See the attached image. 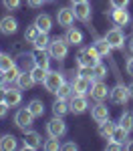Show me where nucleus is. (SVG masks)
<instances>
[{"label":"nucleus","mask_w":133,"mask_h":151,"mask_svg":"<svg viewBox=\"0 0 133 151\" xmlns=\"http://www.w3.org/2000/svg\"><path fill=\"white\" fill-rule=\"evenodd\" d=\"M8 109H10V105L6 103V101H0V119H4V117H6Z\"/></svg>","instance_id":"40"},{"label":"nucleus","mask_w":133,"mask_h":151,"mask_svg":"<svg viewBox=\"0 0 133 151\" xmlns=\"http://www.w3.org/2000/svg\"><path fill=\"white\" fill-rule=\"evenodd\" d=\"M12 67H14L12 57H10V55H6V52H0V70L6 73V70H10Z\"/></svg>","instance_id":"29"},{"label":"nucleus","mask_w":133,"mask_h":151,"mask_svg":"<svg viewBox=\"0 0 133 151\" xmlns=\"http://www.w3.org/2000/svg\"><path fill=\"white\" fill-rule=\"evenodd\" d=\"M77 63H79V67L93 69L97 63H101V55L97 52L95 47H85V48H81V52L77 57Z\"/></svg>","instance_id":"1"},{"label":"nucleus","mask_w":133,"mask_h":151,"mask_svg":"<svg viewBox=\"0 0 133 151\" xmlns=\"http://www.w3.org/2000/svg\"><path fill=\"white\" fill-rule=\"evenodd\" d=\"M75 8V16H77V20H81V22H91V4L89 2H79V4H73Z\"/></svg>","instance_id":"11"},{"label":"nucleus","mask_w":133,"mask_h":151,"mask_svg":"<svg viewBox=\"0 0 133 151\" xmlns=\"http://www.w3.org/2000/svg\"><path fill=\"white\" fill-rule=\"evenodd\" d=\"M105 38H107V42L113 48H119V50L123 48V45H125V35H123V30H121L119 26L111 28L107 35H105Z\"/></svg>","instance_id":"9"},{"label":"nucleus","mask_w":133,"mask_h":151,"mask_svg":"<svg viewBox=\"0 0 133 151\" xmlns=\"http://www.w3.org/2000/svg\"><path fill=\"white\" fill-rule=\"evenodd\" d=\"M65 40H67L69 45H73V47H79V45L83 42V32L77 30V28H73V26H69V28H67V35H65Z\"/></svg>","instance_id":"19"},{"label":"nucleus","mask_w":133,"mask_h":151,"mask_svg":"<svg viewBox=\"0 0 133 151\" xmlns=\"http://www.w3.org/2000/svg\"><path fill=\"white\" fill-rule=\"evenodd\" d=\"M93 79L91 77H83V75H79L75 81H73V95H87L91 93V87H93Z\"/></svg>","instance_id":"6"},{"label":"nucleus","mask_w":133,"mask_h":151,"mask_svg":"<svg viewBox=\"0 0 133 151\" xmlns=\"http://www.w3.org/2000/svg\"><path fill=\"white\" fill-rule=\"evenodd\" d=\"M42 147H45L47 151H57V149H63V145L59 143V139H57V137H50L48 141H45V143H42Z\"/></svg>","instance_id":"35"},{"label":"nucleus","mask_w":133,"mask_h":151,"mask_svg":"<svg viewBox=\"0 0 133 151\" xmlns=\"http://www.w3.org/2000/svg\"><path fill=\"white\" fill-rule=\"evenodd\" d=\"M71 93H73V87H71V85H67V83H65V85H63V87H60V89H59V91H57L55 95H57L59 99H67V97H69Z\"/></svg>","instance_id":"36"},{"label":"nucleus","mask_w":133,"mask_h":151,"mask_svg":"<svg viewBox=\"0 0 133 151\" xmlns=\"http://www.w3.org/2000/svg\"><path fill=\"white\" fill-rule=\"evenodd\" d=\"M115 123H111V121H103V123H99V135L103 137V139H111L113 137V131H115Z\"/></svg>","instance_id":"23"},{"label":"nucleus","mask_w":133,"mask_h":151,"mask_svg":"<svg viewBox=\"0 0 133 151\" xmlns=\"http://www.w3.org/2000/svg\"><path fill=\"white\" fill-rule=\"evenodd\" d=\"M38 32H40V30H38V26H36V24L28 26V28L24 30V40H26V42H32L36 36H38Z\"/></svg>","instance_id":"32"},{"label":"nucleus","mask_w":133,"mask_h":151,"mask_svg":"<svg viewBox=\"0 0 133 151\" xmlns=\"http://www.w3.org/2000/svg\"><path fill=\"white\" fill-rule=\"evenodd\" d=\"M47 2H52V0H47Z\"/></svg>","instance_id":"49"},{"label":"nucleus","mask_w":133,"mask_h":151,"mask_svg":"<svg viewBox=\"0 0 133 151\" xmlns=\"http://www.w3.org/2000/svg\"><path fill=\"white\" fill-rule=\"evenodd\" d=\"M129 97H131V91H129V87H125L123 83L115 85V87L109 91V99H111V103H115V105H127Z\"/></svg>","instance_id":"3"},{"label":"nucleus","mask_w":133,"mask_h":151,"mask_svg":"<svg viewBox=\"0 0 133 151\" xmlns=\"http://www.w3.org/2000/svg\"><path fill=\"white\" fill-rule=\"evenodd\" d=\"M127 135H129V131H127V129H123L121 125H117V127H115V131H113V137H111V139H115V141H119V143H123V145H125Z\"/></svg>","instance_id":"31"},{"label":"nucleus","mask_w":133,"mask_h":151,"mask_svg":"<svg viewBox=\"0 0 133 151\" xmlns=\"http://www.w3.org/2000/svg\"><path fill=\"white\" fill-rule=\"evenodd\" d=\"M35 119H36V117L32 115V113L28 111V107H26V109H18V111H16V115H14V123H16V127H20L22 131H26V129L35 123Z\"/></svg>","instance_id":"7"},{"label":"nucleus","mask_w":133,"mask_h":151,"mask_svg":"<svg viewBox=\"0 0 133 151\" xmlns=\"http://www.w3.org/2000/svg\"><path fill=\"white\" fill-rule=\"evenodd\" d=\"M22 89L18 87V89H14V87H10V89H6V103L10 105V107H16V105H20V101H22V93H20Z\"/></svg>","instance_id":"18"},{"label":"nucleus","mask_w":133,"mask_h":151,"mask_svg":"<svg viewBox=\"0 0 133 151\" xmlns=\"http://www.w3.org/2000/svg\"><path fill=\"white\" fill-rule=\"evenodd\" d=\"M26 107H28V111H30L35 117H42V115H45V105H42L40 99H32Z\"/></svg>","instance_id":"26"},{"label":"nucleus","mask_w":133,"mask_h":151,"mask_svg":"<svg viewBox=\"0 0 133 151\" xmlns=\"http://www.w3.org/2000/svg\"><path fill=\"white\" fill-rule=\"evenodd\" d=\"M93 47L97 48V52H99V55H101V58H105V57H109V55H111V45H109L107 42V38H105V36H103V38H97L95 40V45H93Z\"/></svg>","instance_id":"22"},{"label":"nucleus","mask_w":133,"mask_h":151,"mask_svg":"<svg viewBox=\"0 0 133 151\" xmlns=\"http://www.w3.org/2000/svg\"><path fill=\"white\" fill-rule=\"evenodd\" d=\"M109 91H111V89L99 79V81H95V83H93V87H91V97H93L95 101H105L107 95H109Z\"/></svg>","instance_id":"13"},{"label":"nucleus","mask_w":133,"mask_h":151,"mask_svg":"<svg viewBox=\"0 0 133 151\" xmlns=\"http://www.w3.org/2000/svg\"><path fill=\"white\" fill-rule=\"evenodd\" d=\"M119 125L131 133V131H133V115H131V113H121V117H119Z\"/></svg>","instance_id":"30"},{"label":"nucleus","mask_w":133,"mask_h":151,"mask_svg":"<svg viewBox=\"0 0 133 151\" xmlns=\"http://www.w3.org/2000/svg\"><path fill=\"white\" fill-rule=\"evenodd\" d=\"M47 133L48 137H57V139H60L65 133H67V123L60 119V117L55 115V119H50L47 123Z\"/></svg>","instance_id":"5"},{"label":"nucleus","mask_w":133,"mask_h":151,"mask_svg":"<svg viewBox=\"0 0 133 151\" xmlns=\"http://www.w3.org/2000/svg\"><path fill=\"white\" fill-rule=\"evenodd\" d=\"M22 147L24 149H38V147H42V137H40V133H36V131H24V139H22Z\"/></svg>","instance_id":"8"},{"label":"nucleus","mask_w":133,"mask_h":151,"mask_svg":"<svg viewBox=\"0 0 133 151\" xmlns=\"http://www.w3.org/2000/svg\"><path fill=\"white\" fill-rule=\"evenodd\" d=\"M2 81H4V73L0 70V85H2Z\"/></svg>","instance_id":"46"},{"label":"nucleus","mask_w":133,"mask_h":151,"mask_svg":"<svg viewBox=\"0 0 133 151\" xmlns=\"http://www.w3.org/2000/svg\"><path fill=\"white\" fill-rule=\"evenodd\" d=\"M129 91H131V97H133V85H131V87H129Z\"/></svg>","instance_id":"48"},{"label":"nucleus","mask_w":133,"mask_h":151,"mask_svg":"<svg viewBox=\"0 0 133 151\" xmlns=\"http://www.w3.org/2000/svg\"><path fill=\"white\" fill-rule=\"evenodd\" d=\"M35 24L38 26L40 32H48V30L52 28V18H50L48 14H38L36 20H35Z\"/></svg>","instance_id":"21"},{"label":"nucleus","mask_w":133,"mask_h":151,"mask_svg":"<svg viewBox=\"0 0 133 151\" xmlns=\"http://www.w3.org/2000/svg\"><path fill=\"white\" fill-rule=\"evenodd\" d=\"M73 4H79V2H89V0H71Z\"/></svg>","instance_id":"45"},{"label":"nucleus","mask_w":133,"mask_h":151,"mask_svg":"<svg viewBox=\"0 0 133 151\" xmlns=\"http://www.w3.org/2000/svg\"><path fill=\"white\" fill-rule=\"evenodd\" d=\"M32 45H35V48H45V50H47L48 45H50L48 32H38V36H36L35 40H32Z\"/></svg>","instance_id":"27"},{"label":"nucleus","mask_w":133,"mask_h":151,"mask_svg":"<svg viewBox=\"0 0 133 151\" xmlns=\"http://www.w3.org/2000/svg\"><path fill=\"white\" fill-rule=\"evenodd\" d=\"M125 149H129V151H133V139H129V141H125Z\"/></svg>","instance_id":"44"},{"label":"nucleus","mask_w":133,"mask_h":151,"mask_svg":"<svg viewBox=\"0 0 133 151\" xmlns=\"http://www.w3.org/2000/svg\"><path fill=\"white\" fill-rule=\"evenodd\" d=\"M75 10L73 8H60L59 12H57V22H59V26H63V28H69V26H73V22H75Z\"/></svg>","instance_id":"10"},{"label":"nucleus","mask_w":133,"mask_h":151,"mask_svg":"<svg viewBox=\"0 0 133 151\" xmlns=\"http://www.w3.org/2000/svg\"><path fill=\"white\" fill-rule=\"evenodd\" d=\"M45 2H47V0H26V4H28L30 8H40Z\"/></svg>","instance_id":"41"},{"label":"nucleus","mask_w":133,"mask_h":151,"mask_svg":"<svg viewBox=\"0 0 133 151\" xmlns=\"http://www.w3.org/2000/svg\"><path fill=\"white\" fill-rule=\"evenodd\" d=\"M105 75H107L105 65H103V63H97L95 67H93V79H95V81H99V79H103Z\"/></svg>","instance_id":"33"},{"label":"nucleus","mask_w":133,"mask_h":151,"mask_svg":"<svg viewBox=\"0 0 133 151\" xmlns=\"http://www.w3.org/2000/svg\"><path fill=\"white\" fill-rule=\"evenodd\" d=\"M2 4H4L6 10H16L20 6V0H2Z\"/></svg>","instance_id":"38"},{"label":"nucleus","mask_w":133,"mask_h":151,"mask_svg":"<svg viewBox=\"0 0 133 151\" xmlns=\"http://www.w3.org/2000/svg\"><path fill=\"white\" fill-rule=\"evenodd\" d=\"M129 48H131V52H133V38L129 40Z\"/></svg>","instance_id":"47"},{"label":"nucleus","mask_w":133,"mask_h":151,"mask_svg":"<svg viewBox=\"0 0 133 151\" xmlns=\"http://www.w3.org/2000/svg\"><path fill=\"white\" fill-rule=\"evenodd\" d=\"M63 85H65V77L60 75L59 70H48L47 79H45V87H47L48 93H57Z\"/></svg>","instance_id":"4"},{"label":"nucleus","mask_w":133,"mask_h":151,"mask_svg":"<svg viewBox=\"0 0 133 151\" xmlns=\"http://www.w3.org/2000/svg\"><path fill=\"white\" fill-rule=\"evenodd\" d=\"M111 8H127L129 6V0H109Z\"/></svg>","instance_id":"39"},{"label":"nucleus","mask_w":133,"mask_h":151,"mask_svg":"<svg viewBox=\"0 0 133 151\" xmlns=\"http://www.w3.org/2000/svg\"><path fill=\"white\" fill-rule=\"evenodd\" d=\"M87 107H89V103H87L85 95H73V99L69 101V109H71V113H75V115L85 113Z\"/></svg>","instance_id":"12"},{"label":"nucleus","mask_w":133,"mask_h":151,"mask_svg":"<svg viewBox=\"0 0 133 151\" xmlns=\"http://www.w3.org/2000/svg\"><path fill=\"white\" fill-rule=\"evenodd\" d=\"M30 73H32V79H35V83H40V85H45V79H47V69H42V67H32L30 69Z\"/></svg>","instance_id":"28"},{"label":"nucleus","mask_w":133,"mask_h":151,"mask_svg":"<svg viewBox=\"0 0 133 151\" xmlns=\"http://www.w3.org/2000/svg\"><path fill=\"white\" fill-rule=\"evenodd\" d=\"M32 60H35L36 67H42V69H47V70H48V67H50V55H48L45 48H35Z\"/></svg>","instance_id":"15"},{"label":"nucleus","mask_w":133,"mask_h":151,"mask_svg":"<svg viewBox=\"0 0 133 151\" xmlns=\"http://www.w3.org/2000/svg\"><path fill=\"white\" fill-rule=\"evenodd\" d=\"M18 75H20V69L14 65L10 70H6V73H4V79H6L8 83H16V81H18Z\"/></svg>","instance_id":"34"},{"label":"nucleus","mask_w":133,"mask_h":151,"mask_svg":"<svg viewBox=\"0 0 133 151\" xmlns=\"http://www.w3.org/2000/svg\"><path fill=\"white\" fill-rule=\"evenodd\" d=\"M63 149L73 151V149H79V145H77V143H73V141H69V143H65V145H63Z\"/></svg>","instance_id":"42"},{"label":"nucleus","mask_w":133,"mask_h":151,"mask_svg":"<svg viewBox=\"0 0 133 151\" xmlns=\"http://www.w3.org/2000/svg\"><path fill=\"white\" fill-rule=\"evenodd\" d=\"M16 85L22 89V91H26V89H30L32 85H36L35 79H32V73L30 70H20V75H18V81H16Z\"/></svg>","instance_id":"20"},{"label":"nucleus","mask_w":133,"mask_h":151,"mask_svg":"<svg viewBox=\"0 0 133 151\" xmlns=\"http://www.w3.org/2000/svg\"><path fill=\"white\" fill-rule=\"evenodd\" d=\"M48 55L50 58H55V60H65L67 55H69V42L65 40V36L63 38H52L50 40V45H48Z\"/></svg>","instance_id":"2"},{"label":"nucleus","mask_w":133,"mask_h":151,"mask_svg":"<svg viewBox=\"0 0 133 151\" xmlns=\"http://www.w3.org/2000/svg\"><path fill=\"white\" fill-rule=\"evenodd\" d=\"M18 30V20L14 18V16H4V18H0V32L6 36L14 35Z\"/></svg>","instance_id":"14"},{"label":"nucleus","mask_w":133,"mask_h":151,"mask_svg":"<svg viewBox=\"0 0 133 151\" xmlns=\"http://www.w3.org/2000/svg\"><path fill=\"white\" fill-rule=\"evenodd\" d=\"M127 73H129V75L133 77V57L129 58V60H127Z\"/></svg>","instance_id":"43"},{"label":"nucleus","mask_w":133,"mask_h":151,"mask_svg":"<svg viewBox=\"0 0 133 151\" xmlns=\"http://www.w3.org/2000/svg\"><path fill=\"white\" fill-rule=\"evenodd\" d=\"M111 18H113L115 26H127V22H129V12L125 10V8H113Z\"/></svg>","instance_id":"17"},{"label":"nucleus","mask_w":133,"mask_h":151,"mask_svg":"<svg viewBox=\"0 0 133 151\" xmlns=\"http://www.w3.org/2000/svg\"><path fill=\"white\" fill-rule=\"evenodd\" d=\"M107 149L109 151H121V149H125V145H123V143H119V141H115V139H109Z\"/></svg>","instance_id":"37"},{"label":"nucleus","mask_w":133,"mask_h":151,"mask_svg":"<svg viewBox=\"0 0 133 151\" xmlns=\"http://www.w3.org/2000/svg\"><path fill=\"white\" fill-rule=\"evenodd\" d=\"M91 117L95 119L97 123L107 121V119H109V109H107V105H103V101H97V105L91 109Z\"/></svg>","instance_id":"16"},{"label":"nucleus","mask_w":133,"mask_h":151,"mask_svg":"<svg viewBox=\"0 0 133 151\" xmlns=\"http://www.w3.org/2000/svg\"><path fill=\"white\" fill-rule=\"evenodd\" d=\"M16 149V137L14 135H4L0 137V151H14Z\"/></svg>","instance_id":"24"},{"label":"nucleus","mask_w":133,"mask_h":151,"mask_svg":"<svg viewBox=\"0 0 133 151\" xmlns=\"http://www.w3.org/2000/svg\"><path fill=\"white\" fill-rule=\"evenodd\" d=\"M71 109H69V103L65 101V99H57L55 103H52V113L57 117H63V115H67Z\"/></svg>","instance_id":"25"}]
</instances>
